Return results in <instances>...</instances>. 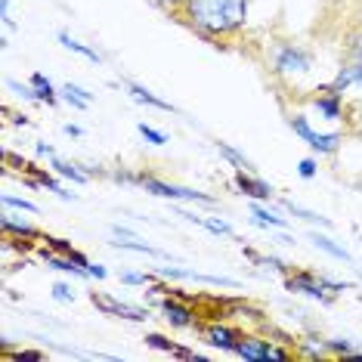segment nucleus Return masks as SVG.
I'll use <instances>...</instances> for the list:
<instances>
[{"label":"nucleus","instance_id":"nucleus-1","mask_svg":"<svg viewBox=\"0 0 362 362\" xmlns=\"http://www.w3.org/2000/svg\"><path fill=\"white\" fill-rule=\"evenodd\" d=\"M251 0H186L183 16L202 37H229L245 28Z\"/></svg>","mask_w":362,"mask_h":362},{"label":"nucleus","instance_id":"nucleus-2","mask_svg":"<svg viewBox=\"0 0 362 362\" xmlns=\"http://www.w3.org/2000/svg\"><path fill=\"white\" fill-rule=\"evenodd\" d=\"M115 180H124V183H136L143 186L146 192L158 195V199H170V202H204L214 204V199L208 192H199V189H186V186H174V183H164L158 177H146V174H115Z\"/></svg>","mask_w":362,"mask_h":362},{"label":"nucleus","instance_id":"nucleus-3","mask_svg":"<svg viewBox=\"0 0 362 362\" xmlns=\"http://www.w3.org/2000/svg\"><path fill=\"white\" fill-rule=\"evenodd\" d=\"M288 127H291L294 134H298L303 143H307L313 152H319V155H332V152H337V146H341V134H319V130L310 127V121L303 118V115L288 118Z\"/></svg>","mask_w":362,"mask_h":362},{"label":"nucleus","instance_id":"nucleus-4","mask_svg":"<svg viewBox=\"0 0 362 362\" xmlns=\"http://www.w3.org/2000/svg\"><path fill=\"white\" fill-rule=\"evenodd\" d=\"M273 69L279 75H303V71L313 69V56L298 44H282L273 56Z\"/></svg>","mask_w":362,"mask_h":362},{"label":"nucleus","instance_id":"nucleus-5","mask_svg":"<svg viewBox=\"0 0 362 362\" xmlns=\"http://www.w3.org/2000/svg\"><path fill=\"white\" fill-rule=\"evenodd\" d=\"M235 353L245 362H269V359H288L285 350H276L269 341H260V337H242L238 341Z\"/></svg>","mask_w":362,"mask_h":362},{"label":"nucleus","instance_id":"nucleus-6","mask_svg":"<svg viewBox=\"0 0 362 362\" xmlns=\"http://www.w3.org/2000/svg\"><path fill=\"white\" fill-rule=\"evenodd\" d=\"M90 300L96 303L103 313H109V316H118V319H130V322H146L149 319V310H143V307H130V303H121V300H115V298H103V294H90Z\"/></svg>","mask_w":362,"mask_h":362},{"label":"nucleus","instance_id":"nucleus-7","mask_svg":"<svg viewBox=\"0 0 362 362\" xmlns=\"http://www.w3.org/2000/svg\"><path fill=\"white\" fill-rule=\"evenodd\" d=\"M288 288H291V291L310 294V298H325L328 288H332V291H344L347 285H341V282H325V279H316V276L303 273V276H291V279H288Z\"/></svg>","mask_w":362,"mask_h":362},{"label":"nucleus","instance_id":"nucleus-8","mask_svg":"<svg viewBox=\"0 0 362 362\" xmlns=\"http://www.w3.org/2000/svg\"><path fill=\"white\" fill-rule=\"evenodd\" d=\"M235 186L242 189V195H248V199H254V202H269L273 199V186H269L267 180L254 177V170H238Z\"/></svg>","mask_w":362,"mask_h":362},{"label":"nucleus","instance_id":"nucleus-9","mask_svg":"<svg viewBox=\"0 0 362 362\" xmlns=\"http://www.w3.org/2000/svg\"><path fill=\"white\" fill-rule=\"evenodd\" d=\"M161 310H164V319H168L170 325H177V328H189L195 322V313L186 307V303H180L177 298H164L161 300Z\"/></svg>","mask_w":362,"mask_h":362},{"label":"nucleus","instance_id":"nucleus-10","mask_svg":"<svg viewBox=\"0 0 362 362\" xmlns=\"http://www.w3.org/2000/svg\"><path fill=\"white\" fill-rule=\"evenodd\" d=\"M204 341H208L211 347H217V350H233L235 353L242 334L233 332V328H226V325H211V328H204Z\"/></svg>","mask_w":362,"mask_h":362},{"label":"nucleus","instance_id":"nucleus-11","mask_svg":"<svg viewBox=\"0 0 362 362\" xmlns=\"http://www.w3.org/2000/svg\"><path fill=\"white\" fill-rule=\"evenodd\" d=\"M353 87H362V62L359 59L350 62V65H344L328 90H334V93H347V90H353Z\"/></svg>","mask_w":362,"mask_h":362},{"label":"nucleus","instance_id":"nucleus-12","mask_svg":"<svg viewBox=\"0 0 362 362\" xmlns=\"http://www.w3.org/2000/svg\"><path fill=\"white\" fill-rule=\"evenodd\" d=\"M127 93H130V100L139 103V105H149V109H158V112H177L170 103L158 100L152 90H146L143 84H136V81H127Z\"/></svg>","mask_w":362,"mask_h":362},{"label":"nucleus","instance_id":"nucleus-13","mask_svg":"<svg viewBox=\"0 0 362 362\" xmlns=\"http://www.w3.org/2000/svg\"><path fill=\"white\" fill-rule=\"evenodd\" d=\"M251 217H254V223H257V226H269V229H285L288 226L285 217H279L276 211L263 208V204H257V202L251 204Z\"/></svg>","mask_w":362,"mask_h":362},{"label":"nucleus","instance_id":"nucleus-14","mask_svg":"<svg viewBox=\"0 0 362 362\" xmlns=\"http://www.w3.org/2000/svg\"><path fill=\"white\" fill-rule=\"evenodd\" d=\"M310 242L316 245L319 251H325V254H332V257H337V260H344V263H353V257H350V251H344L341 245H334L328 235H322V233H310Z\"/></svg>","mask_w":362,"mask_h":362},{"label":"nucleus","instance_id":"nucleus-15","mask_svg":"<svg viewBox=\"0 0 362 362\" xmlns=\"http://www.w3.org/2000/svg\"><path fill=\"white\" fill-rule=\"evenodd\" d=\"M316 109L322 118H341V93L328 90V93H319L316 96Z\"/></svg>","mask_w":362,"mask_h":362},{"label":"nucleus","instance_id":"nucleus-16","mask_svg":"<svg viewBox=\"0 0 362 362\" xmlns=\"http://www.w3.org/2000/svg\"><path fill=\"white\" fill-rule=\"evenodd\" d=\"M59 44L65 47V50H71V53L84 56V59H90V62H96V65H100V62H103V56H100V53H96V50H90V47H84V44H81V40H75V37H71V35H69V31H59Z\"/></svg>","mask_w":362,"mask_h":362},{"label":"nucleus","instance_id":"nucleus-17","mask_svg":"<svg viewBox=\"0 0 362 362\" xmlns=\"http://www.w3.org/2000/svg\"><path fill=\"white\" fill-rule=\"evenodd\" d=\"M62 96H65V103L75 105V109H90V105H93V93H87V90L78 84H65Z\"/></svg>","mask_w":362,"mask_h":362},{"label":"nucleus","instance_id":"nucleus-18","mask_svg":"<svg viewBox=\"0 0 362 362\" xmlns=\"http://www.w3.org/2000/svg\"><path fill=\"white\" fill-rule=\"evenodd\" d=\"M53 170H56V174H59V177L71 180V183H87V180H90V174H87V170H81L78 164H71V161H62V158H56V155H53Z\"/></svg>","mask_w":362,"mask_h":362},{"label":"nucleus","instance_id":"nucleus-19","mask_svg":"<svg viewBox=\"0 0 362 362\" xmlns=\"http://www.w3.org/2000/svg\"><path fill=\"white\" fill-rule=\"evenodd\" d=\"M146 341L152 344V347H158V350H168V353H174V356L180 359H202L199 353H192V350H186V347H177V344H170V341H164L161 334H149Z\"/></svg>","mask_w":362,"mask_h":362},{"label":"nucleus","instance_id":"nucleus-20","mask_svg":"<svg viewBox=\"0 0 362 362\" xmlns=\"http://www.w3.org/2000/svg\"><path fill=\"white\" fill-rule=\"evenodd\" d=\"M31 87H35V96L47 105H56V93H53V84L47 81L44 75H31Z\"/></svg>","mask_w":362,"mask_h":362},{"label":"nucleus","instance_id":"nucleus-21","mask_svg":"<svg viewBox=\"0 0 362 362\" xmlns=\"http://www.w3.org/2000/svg\"><path fill=\"white\" fill-rule=\"evenodd\" d=\"M112 248H118V251H136V254H149V257H168L164 251L158 248H152V245H143V242H136V238H130V242H112Z\"/></svg>","mask_w":362,"mask_h":362},{"label":"nucleus","instance_id":"nucleus-22","mask_svg":"<svg viewBox=\"0 0 362 362\" xmlns=\"http://www.w3.org/2000/svg\"><path fill=\"white\" fill-rule=\"evenodd\" d=\"M217 152L223 155V158H226L229 164H235L238 170H254V164H251L248 158H245V155L238 152V149H233V146H229V143H217Z\"/></svg>","mask_w":362,"mask_h":362},{"label":"nucleus","instance_id":"nucleus-23","mask_svg":"<svg viewBox=\"0 0 362 362\" xmlns=\"http://www.w3.org/2000/svg\"><path fill=\"white\" fill-rule=\"evenodd\" d=\"M285 211H288V214H294V217H300V220H307V223H322V226H332V220L319 217V214H313V211H307V208H300V204H294V202H285Z\"/></svg>","mask_w":362,"mask_h":362},{"label":"nucleus","instance_id":"nucleus-24","mask_svg":"<svg viewBox=\"0 0 362 362\" xmlns=\"http://www.w3.org/2000/svg\"><path fill=\"white\" fill-rule=\"evenodd\" d=\"M202 226L208 229V233L214 235H235V229L226 223V220H208V217H202Z\"/></svg>","mask_w":362,"mask_h":362},{"label":"nucleus","instance_id":"nucleus-25","mask_svg":"<svg viewBox=\"0 0 362 362\" xmlns=\"http://www.w3.org/2000/svg\"><path fill=\"white\" fill-rule=\"evenodd\" d=\"M0 226H4V233H16V235H37V233H35V226H28V223H16V220H10V217L0 220Z\"/></svg>","mask_w":362,"mask_h":362},{"label":"nucleus","instance_id":"nucleus-26","mask_svg":"<svg viewBox=\"0 0 362 362\" xmlns=\"http://www.w3.org/2000/svg\"><path fill=\"white\" fill-rule=\"evenodd\" d=\"M4 208H19V211L37 214V204H31V202H25V199H16V195H4Z\"/></svg>","mask_w":362,"mask_h":362},{"label":"nucleus","instance_id":"nucleus-27","mask_svg":"<svg viewBox=\"0 0 362 362\" xmlns=\"http://www.w3.org/2000/svg\"><path fill=\"white\" fill-rule=\"evenodd\" d=\"M136 130H139V134H143L146 139H149V143H152V146H164V143H168V136H164V134H161V130H155V127H149V124H139Z\"/></svg>","mask_w":362,"mask_h":362},{"label":"nucleus","instance_id":"nucleus-28","mask_svg":"<svg viewBox=\"0 0 362 362\" xmlns=\"http://www.w3.org/2000/svg\"><path fill=\"white\" fill-rule=\"evenodd\" d=\"M53 298L62 300V303H71V300H75V291H71V285L56 282V285H53Z\"/></svg>","mask_w":362,"mask_h":362},{"label":"nucleus","instance_id":"nucleus-29","mask_svg":"<svg viewBox=\"0 0 362 362\" xmlns=\"http://www.w3.org/2000/svg\"><path fill=\"white\" fill-rule=\"evenodd\" d=\"M149 4L158 6V10H164V13H177V10H183L186 0H149Z\"/></svg>","mask_w":362,"mask_h":362},{"label":"nucleus","instance_id":"nucleus-30","mask_svg":"<svg viewBox=\"0 0 362 362\" xmlns=\"http://www.w3.org/2000/svg\"><path fill=\"white\" fill-rule=\"evenodd\" d=\"M328 350L341 353V356H350V353H353V341H341V337H337V341H328Z\"/></svg>","mask_w":362,"mask_h":362},{"label":"nucleus","instance_id":"nucleus-31","mask_svg":"<svg viewBox=\"0 0 362 362\" xmlns=\"http://www.w3.org/2000/svg\"><path fill=\"white\" fill-rule=\"evenodd\" d=\"M298 174H300L303 180H313V177H316V161H313V158H303V161L298 164Z\"/></svg>","mask_w":362,"mask_h":362},{"label":"nucleus","instance_id":"nucleus-32","mask_svg":"<svg viewBox=\"0 0 362 362\" xmlns=\"http://www.w3.org/2000/svg\"><path fill=\"white\" fill-rule=\"evenodd\" d=\"M121 282H127V285H146V282H149V276H143V273H124V276H121Z\"/></svg>","mask_w":362,"mask_h":362},{"label":"nucleus","instance_id":"nucleus-33","mask_svg":"<svg viewBox=\"0 0 362 362\" xmlns=\"http://www.w3.org/2000/svg\"><path fill=\"white\" fill-rule=\"evenodd\" d=\"M350 56H353V59H359V62H362V31L350 40Z\"/></svg>","mask_w":362,"mask_h":362},{"label":"nucleus","instance_id":"nucleus-34","mask_svg":"<svg viewBox=\"0 0 362 362\" xmlns=\"http://www.w3.org/2000/svg\"><path fill=\"white\" fill-rule=\"evenodd\" d=\"M0 19H4V25H13V19H10V0H0Z\"/></svg>","mask_w":362,"mask_h":362},{"label":"nucleus","instance_id":"nucleus-35","mask_svg":"<svg viewBox=\"0 0 362 362\" xmlns=\"http://www.w3.org/2000/svg\"><path fill=\"white\" fill-rule=\"evenodd\" d=\"M90 276H96V279H105L109 273H105V267H93V263H90Z\"/></svg>","mask_w":362,"mask_h":362},{"label":"nucleus","instance_id":"nucleus-36","mask_svg":"<svg viewBox=\"0 0 362 362\" xmlns=\"http://www.w3.org/2000/svg\"><path fill=\"white\" fill-rule=\"evenodd\" d=\"M65 134H69V136H81V134H84V130L75 127V124H65Z\"/></svg>","mask_w":362,"mask_h":362},{"label":"nucleus","instance_id":"nucleus-37","mask_svg":"<svg viewBox=\"0 0 362 362\" xmlns=\"http://www.w3.org/2000/svg\"><path fill=\"white\" fill-rule=\"evenodd\" d=\"M37 155H50V158H53V149L47 143H37Z\"/></svg>","mask_w":362,"mask_h":362}]
</instances>
